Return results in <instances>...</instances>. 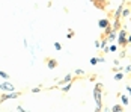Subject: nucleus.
Returning <instances> with one entry per match:
<instances>
[{"label": "nucleus", "instance_id": "obj_29", "mask_svg": "<svg viewBox=\"0 0 131 112\" xmlns=\"http://www.w3.org/2000/svg\"><path fill=\"white\" fill-rule=\"evenodd\" d=\"M130 9H131V8H130Z\"/></svg>", "mask_w": 131, "mask_h": 112}, {"label": "nucleus", "instance_id": "obj_26", "mask_svg": "<svg viewBox=\"0 0 131 112\" xmlns=\"http://www.w3.org/2000/svg\"><path fill=\"white\" fill-rule=\"evenodd\" d=\"M127 41H128V44L131 42V33H128V35H127Z\"/></svg>", "mask_w": 131, "mask_h": 112}, {"label": "nucleus", "instance_id": "obj_21", "mask_svg": "<svg viewBox=\"0 0 131 112\" xmlns=\"http://www.w3.org/2000/svg\"><path fill=\"white\" fill-rule=\"evenodd\" d=\"M125 56H127V51H125V50H122V51H121V55H119V58L122 59V58H125Z\"/></svg>", "mask_w": 131, "mask_h": 112}, {"label": "nucleus", "instance_id": "obj_25", "mask_svg": "<svg viewBox=\"0 0 131 112\" xmlns=\"http://www.w3.org/2000/svg\"><path fill=\"white\" fill-rule=\"evenodd\" d=\"M95 47H96V49H101V42H100V41H98V39H96V41H95Z\"/></svg>", "mask_w": 131, "mask_h": 112}, {"label": "nucleus", "instance_id": "obj_27", "mask_svg": "<svg viewBox=\"0 0 131 112\" xmlns=\"http://www.w3.org/2000/svg\"><path fill=\"white\" fill-rule=\"evenodd\" d=\"M127 91H128V92H130V94H131V87H130V85L127 87Z\"/></svg>", "mask_w": 131, "mask_h": 112}, {"label": "nucleus", "instance_id": "obj_10", "mask_svg": "<svg viewBox=\"0 0 131 112\" xmlns=\"http://www.w3.org/2000/svg\"><path fill=\"white\" fill-rule=\"evenodd\" d=\"M130 14H131L130 8H124V9H122V15H121V17H122V18H127V17H130Z\"/></svg>", "mask_w": 131, "mask_h": 112}, {"label": "nucleus", "instance_id": "obj_22", "mask_svg": "<svg viewBox=\"0 0 131 112\" xmlns=\"http://www.w3.org/2000/svg\"><path fill=\"white\" fill-rule=\"evenodd\" d=\"M108 50H110V51H116V50H118V46H110Z\"/></svg>", "mask_w": 131, "mask_h": 112}, {"label": "nucleus", "instance_id": "obj_20", "mask_svg": "<svg viewBox=\"0 0 131 112\" xmlns=\"http://www.w3.org/2000/svg\"><path fill=\"white\" fill-rule=\"evenodd\" d=\"M124 71H125V73H131V65H127V67H124Z\"/></svg>", "mask_w": 131, "mask_h": 112}, {"label": "nucleus", "instance_id": "obj_18", "mask_svg": "<svg viewBox=\"0 0 131 112\" xmlns=\"http://www.w3.org/2000/svg\"><path fill=\"white\" fill-rule=\"evenodd\" d=\"M54 49L56 50H62V44H60V42H54Z\"/></svg>", "mask_w": 131, "mask_h": 112}, {"label": "nucleus", "instance_id": "obj_3", "mask_svg": "<svg viewBox=\"0 0 131 112\" xmlns=\"http://www.w3.org/2000/svg\"><path fill=\"white\" fill-rule=\"evenodd\" d=\"M21 94H23V92H20V91H11L9 94H3V96H0V103H5L6 100L18 99V97H20Z\"/></svg>", "mask_w": 131, "mask_h": 112}, {"label": "nucleus", "instance_id": "obj_1", "mask_svg": "<svg viewBox=\"0 0 131 112\" xmlns=\"http://www.w3.org/2000/svg\"><path fill=\"white\" fill-rule=\"evenodd\" d=\"M93 99L96 101L95 111L96 112L103 111V85H101V83H96V87L93 89Z\"/></svg>", "mask_w": 131, "mask_h": 112}, {"label": "nucleus", "instance_id": "obj_19", "mask_svg": "<svg viewBox=\"0 0 131 112\" xmlns=\"http://www.w3.org/2000/svg\"><path fill=\"white\" fill-rule=\"evenodd\" d=\"M89 62H91V65H96V62H98V58H92Z\"/></svg>", "mask_w": 131, "mask_h": 112}, {"label": "nucleus", "instance_id": "obj_2", "mask_svg": "<svg viewBox=\"0 0 131 112\" xmlns=\"http://www.w3.org/2000/svg\"><path fill=\"white\" fill-rule=\"evenodd\" d=\"M127 35H128V32L125 30V29H121L118 33V46H121L122 49H125L127 46H128V41H127Z\"/></svg>", "mask_w": 131, "mask_h": 112}, {"label": "nucleus", "instance_id": "obj_16", "mask_svg": "<svg viewBox=\"0 0 131 112\" xmlns=\"http://www.w3.org/2000/svg\"><path fill=\"white\" fill-rule=\"evenodd\" d=\"M0 77H2V79H5V80H8V79H9V74H8V73H5V71H2V70H0Z\"/></svg>", "mask_w": 131, "mask_h": 112}, {"label": "nucleus", "instance_id": "obj_17", "mask_svg": "<svg viewBox=\"0 0 131 112\" xmlns=\"http://www.w3.org/2000/svg\"><path fill=\"white\" fill-rule=\"evenodd\" d=\"M74 37V30H71V29H69V30H68V33H66V38H72Z\"/></svg>", "mask_w": 131, "mask_h": 112}, {"label": "nucleus", "instance_id": "obj_14", "mask_svg": "<svg viewBox=\"0 0 131 112\" xmlns=\"http://www.w3.org/2000/svg\"><path fill=\"white\" fill-rule=\"evenodd\" d=\"M122 79H124V73H122V71H116V73H115V80L119 82V80H122Z\"/></svg>", "mask_w": 131, "mask_h": 112}, {"label": "nucleus", "instance_id": "obj_24", "mask_svg": "<svg viewBox=\"0 0 131 112\" xmlns=\"http://www.w3.org/2000/svg\"><path fill=\"white\" fill-rule=\"evenodd\" d=\"M41 91V87H36V88H33V89H32V92H35V94H36V92H39Z\"/></svg>", "mask_w": 131, "mask_h": 112}, {"label": "nucleus", "instance_id": "obj_23", "mask_svg": "<svg viewBox=\"0 0 131 112\" xmlns=\"http://www.w3.org/2000/svg\"><path fill=\"white\" fill-rule=\"evenodd\" d=\"M75 74L77 76H83L84 74V71H83V70H75Z\"/></svg>", "mask_w": 131, "mask_h": 112}, {"label": "nucleus", "instance_id": "obj_13", "mask_svg": "<svg viewBox=\"0 0 131 112\" xmlns=\"http://www.w3.org/2000/svg\"><path fill=\"white\" fill-rule=\"evenodd\" d=\"M110 111H112V112H122V111H124V106H121V105H115Z\"/></svg>", "mask_w": 131, "mask_h": 112}, {"label": "nucleus", "instance_id": "obj_7", "mask_svg": "<svg viewBox=\"0 0 131 112\" xmlns=\"http://www.w3.org/2000/svg\"><path fill=\"white\" fill-rule=\"evenodd\" d=\"M112 29H113L115 32H118L119 29H121V18H115V21H113V26H112Z\"/></svg>", "mask_w": 131, "mask_h": 112}, {"label": "nucleus", "instance_id": "obj_12", "mask_svg": "<svg viewBox=\"0 0 131 112\" xmlns=\"http://www.w3.org/2000/svg\"><path fill=\"white\" fill-rule=\"evenodd\" d=\"M71 87H72V80H71V82H68V83H65V85L62 87V91H63V92H68V91L71 89Z\"/></svg>", "mask_w": 131, "mask_h": 112}, {"label": "nucleus", "instance_id": "obj_11", "mask_svg": "<svg viewBox=\"0 0 131 112\" xmlns=\"http://www.w3.org/2000/svg\"><path fill=\"white\" fill-rule=\"evenodd\" d=\"M119 97H121V101H122V105H124V106H128V103H130V101H128V97H127V96L121 94Z\"/></svg>", "mask_w": 131, "mask_h": 112}, {"label": "nucleus", "instance_id": "obj_28", "mask_svg": "<svg viewBox=\"0 0 131 112\" xmlns=\"http://www.w3.org/2000/svg\"><path fill=\"white\" fill-rule=\"evenodd\" d=\"M121 2H122V3H124V2H125V0H121Z\"/></svg>", "mask_w": 131, "mask_h": 112}, {"label": "nucleus", "instance_id": "obj_4", "mask_svg": "<svg viewBox=\"0 0 131 112\" xmlns=\"http://www.w3.org/2000/svg\"><path fill=\"white\" fill-rule=\"evenodd\" d=\"M0 91H8V92H11V91H15V88H14V85L9 83V82H3V83L0 85Z\"/></svg>", "mask_w": 131, "mask_h": 112}, {"label": "nucleus", "instance_id": "obj_8", "mask_svg": "<svg viewBox=\"0 0 131 112\" xmlns=\"http://www.w3.org/2000/svg\"><path fill=\"white\" fill-rule=\"evenodd\" d=\"M108 24H110L108 18H103V20H100V21H98V26H100L101 29H104L105 26H108Z\"/></svg>", "mask_w": 131, "mask_h": 112}, {"label": "nucleus", "instance_id": "obj_5", "mask_svg": "<svg viewBox=\"0 0 131 112\" xmlns=\"http://www.w3.org/2000/svg\"><path fill=\"white\" fill-rule=\"evenodd\" d=\"M71 80H74V77H72V74H66L60 82H59V85L62 87V85H65V83H68V82H71Z\"/></svg>", "mask_w": 131, "mask_h": 112}, {"label": "nucleus", "instance_id": "obj_6", "mask_svg": "<svg viewBox=\"0 0 131 112\" xmlns=\"http://www.w3.org/2000/svg\"><path fill=\"white\" fill-rule=\"evenodd\" d=\"M122 9H124V3L121 2V5L118 6V9L115 11V18H121V15H122Z\"/></svg>", "mask_w": 131, "mask_h": 112}, {"label": "nucleus", "instance_id": "obj_9", "mask_svg": "<svg viewBox=\"0 0 131 112\" xmlns=\"http://www.w3.org/2000/svg\"><path fill=\"white\" fill-rule=\"evenodd\" d=\"M47 64H48V68L50 70H54L57 67V61L56 59H50V61H47Z\"/></svg>", "mask_w": 131, "mask_h": 112}, {"label": "nucleus", "instance_id": "obj_15", "mask_svg": "<svg viewBox=\"0 0 131 112\" xmlns=\"http://www.w3.org/2000/svg\"><path fill=\"white\" fill-rule=\"evenodd\" d=\"M112 30H113V29H112V24L105 26V27H104V37H108V33H110Z\"/></svg>", "mask_w": 131, "mask_h": 112}]
</instances>
